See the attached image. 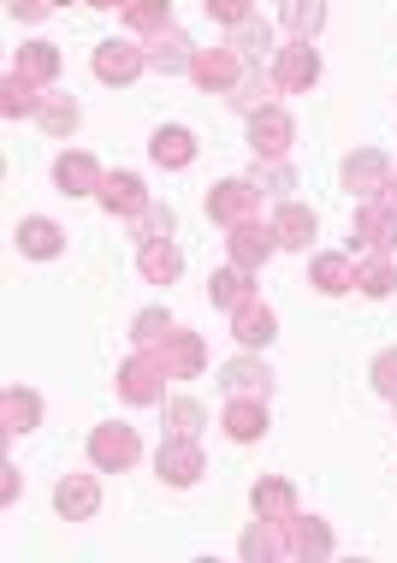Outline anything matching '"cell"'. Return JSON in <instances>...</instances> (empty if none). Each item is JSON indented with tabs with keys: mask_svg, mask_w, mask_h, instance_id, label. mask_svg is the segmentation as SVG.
<instances>
[{
	"mask_svg": "<svg viewBox=\"0 0 397 563\" xmlns=\"http://www.w3.org/2000/svg\"><path fill=\"white\" fill-rule=\"evenodd\" d=\"M166 374L155 362V350H136L131 362H119V398L125 404H166Z\"/></svg>",
	"mask_w": 397,
	"mask_h": 563,
	"instance_id": "cell-1",
	"label": "cell"
},
{
	"mask_svg": "<svg viewBox=\"0 0 397 563\" xmlns=\"http://www.w3.org/2000/svg\"><path fill=\"white\" fill-rule=\"evenodd\" d=\"M255 208H262V190H255V178H220V185L208 190V220L213 225H243L255 220Z\"/></svg>",
	"mask_w": 397,
	"mask_h": 563,
	"instance_id": "cell-2",
	"label": "cell"
},
{
	"mask_svg": "<svg viewBox=\"0 0 397 563\" xmlns=\"http://www.w3.org/2000/svg\"><path fill=\"white\" fill-rule=\"evenodd\" d=\"M136 456H143V439H136V428H119V421H107V428L89 433V463H96L101 475H125Z\"/></svg>",
	"mask_w": 397,
	"mask_h": 563,
	"instance_id": "cell-3",
	"label": "cell"
},
{
	"mask_svg": "<svg viewBox=\"0 0 397 563\" xmlns=\"http://www.w3.org/2000/svg\"><path fill=\"white\" fill-rule=\"evenodd\" d=\"M350 243H356V255H397V214L386 202H362L350 220Z\"/></svg>",
	"mask_w": 397,
	"mask_h": 563,
	"instance_id": "cell-4",
	"label": "cell"
},
{
	"mask_svg": "<svg viewBox=\"0 0 397 563\" xmlns=\"http://www.w3.org/2000/svg\"><path fill=\"white\" fill-rule=\"evenodd\" d=\"M243 54L225 42V48H196V59H190V78L208 89V96H232V89L243 84Z\"/></svg>",
	"mask_w": 397,
	"mask_h": 563,
	"instance_id": "cell-5",
	"label": "cell"
},
{
	"mask_svg": "<svg viewBox=\"0 0 397 563\" xmlns=\"http://www.w3.org/2000/svg\"><path fill=\"white\" fill-rule=\"evenodd\" d=\"M297 143V119L273 101V108L262 113H250V148H255V161H285V148Z\"/></svg>",
	"mask_w": 397,
	"mask_h": 563,
	"instance_id": "cell-6",
	"label": "cell"
},
{
	"mask_svg": "<svg viewBox=\"0 0 397 563\" xmlns=\"http://www.w3.org/2000/svg\"><path fill=\"white\" fill-rule=\"evenodd\" d=\"M273 250H279L273 220H243V225H232V238H225V255H232L238 267H250V273H262L273 262Z\"/></svg>",
	"mask_w": 397,
	"mask_h": 563,
	"instance_id": "cell-7",
	"label": "cell"
},
{
	"mask_svg": "<svg viewBox=\"0 0 397 563\" xmlns=\"http://www.w3.org/2000/svg\"><path fill=\"white\" fill-rule=\"evenodd\" d=\"M155 362L173 379H196L202 374V362H208V344H202V332H185V327H173L166 339L155 344Z\"/></svg>",
	"mask_w": 397,
	"mask_h": 563,
	"instance_id": "cell-8",
	"label": "cell"
},
{
	"mask_svg": "<svg viewBox=\"0 0 397 563\" xmlns=\"http://www.w3.org/2000/svg\"><path fill=\"white\" fill-rule=\"evenodd\" d=\"M148 71V48H136V42H101L96 48V78L101 84H113V89H125V84H136Z\"/></svg>",
	"mask_w": 397,
	"mask_h": 563,
	"instance_id": "cell-9",
	"label": "cell"
},
{
	"mask_svg": "<svg viewBox=\"0 0 397 563\" xmlns=\"http://www.w3.org/2000/svg\"><path fill=\"white\" fill-rule=\"evenodd\" d=\"M155 468H161V481H166V486H196L208 463H202V445H196V439L166 433V445H161V456H155Z\"/></svg>",
	"mask_w": 397,
	"mask_h": 563,
	"instance_id": "cell-10",
	"label": "cell"
},
{
	"mask_svg": "<svg viewBox=\"0 0 397 563\" xmlns=\"http://www.w3.org/2000/svg\"><path fill=\"white\" fill-rule=\"evenodd\" d=\"M96 202H101L113 220H136L148 202H155V196L143 190V178H136V173H107L101 190H96Z\"/></svg>",
	"mask_w": 397,
	"mask_h": 563,
	"instance_id": "cell-11",
	"label": "cell"
},
{
	"mask_svg": "<svg viewBox=\"0 0 397 563\" xmlns=\"http://www.w3.org/2000/svg\"><path fill=\"white\" fill-rule=\"evenodd\" d=\"M12 243H19V255H30V262H54V255L66 250V225L48 220V214H24Z\"/></svg>",
	"mask_w": 397,
	"mask_h": 563,
	"instance_id": "cell-12",
	"label": "cell"
},
{
	"mask_svg": "<svg viewBox=\"0 0 397 563\" xmlns=\"http://www.w3.org/2000/svg\"><path fill=\"white\" fill-rule=\"evenodd\" d=\"M190 59H196V48H190L185 30L166 24V30H155V36H148V71H161V78H185Z\"/></svg>",
	"mask_w": 397,
	"mask_h": 563,
	"instance_id": "cell-13",
	"label": "cell"
},
{
	"mask_svg": "<svg viewBox=\"0 0 397 563\" xmlns=\"http://www.w3.org/2000/svg\"><path fill=\"white\" fill-rule=\"evenodd\" d=\"M273 78H279V89H315L320 84V54L309 48V42L273 48Z\"/></svg>",
	"mask_w": 397,
	"mask_h": 563,
	"instance_id": "cell-14",
	"label": "cell"
},
{
	"mask_svg": "<svg viewBox=\"0 0 397 563\" xmlns=\"http://www.w3.org/2000/svg\"><path fill=\"white\" fill-rule=\"evenodd\" d=\"M220 386H225V398H273V374H267L262 356L225 362V368H220Z\"/></svg>",
	"mask_w": 397,
	"mask_h": 563,
	"instance_id": "cell-15",
	"label": "cell"
},
{
	"mask_svg": "<svg viewBox=\"0 0 397 563\" xmlns=\"http://www.w3.org/2000/svg\"><path fill=\"white\" fill-rule=\"evenodd\" d=\"M232 339L243 350H267L273 339H279V321H273V309H267L262 297H250L243 309H232Z\"/></svg>",
	"mask_w": 397,
	"mask_h": 563,
	"instance_id": "cell-16",
	"label": "cell"
},
{
	"mask_svg": "<svg viewBox=\"0 0 397 563\" xmlns=\"http://www.w3.org/2000/svg\"><path fill=\"white\" fill-rule=\"evenodd\" d=\"M54 510L66 516V522H89V516L101 510V486L96 475H66L54 486Z\"/></svg>",
	"mask_w": 397,
	"mask_h": 563,
	"instance_id": "cell-17",
	"label": "cell"
},
{
	"mask_svg": "<svg viewBox=\"0 0 397 563\" xmlns=\"http://www.w3.org/2000/svg\"><path fill=\"white\" fill-rule=\"evenodd\" d=\"M136 273H143L148 285H173L178 273H185V255H178L173 238H148V243H136Z\"/></svg>",
	"mask_w": 397,
	"mask_h": 563,
	"instance_id": "cell-18",
	"label": "cell"
},
{
	"mask_svg": "<svg viewBox=\"0 0 397 563\" xmlns=\"http://www.w3.org/2000/svg\"><path fill=\"white\" fill-rule=\"evenodd\" d=\"M220 428L238 439V445H255L267 433V398H225V416Z\"/></svg>",
	"mask_w": 397,
	"mask_h": 563,
	"instance_id": "cell-19",
	"label": "cell"
},
{
	"mask_svg": "<svg viewBox=\"0 0 397 563\" xmlns=\"http://www.w3.org/2000/svg\"><path fill=\"white\" fill-rule=\"evenodd\" d=\"M285 552L291 558H332V528L320 522V516H291L285 522Z\"/></svg>",
	"mask_w": 397,
	"mask_h": 563,
	"instance_id": "cell-20",
	"label": "cell"
},
{
	"mask_svg": "<svg viewBox=\"0 0 397 563\" xmlns=\"http://www.w3.org/2000/svg\"><path fill=\"white\" fill-rule=\"evenodd\" d=\"M386 178H392V161L379 155V148H356V155L344 161V185H350V190H362V202H374Z\"/></svg>",
	"mask_w": 397,
	"mask_h": 563,
	"instance_id": "cell-21",
	"label": "cell"
},
{
	"mask_svg": "<svg viewBox=\"0 0 397 563\" xmlns=\"http://www.w3.org/2000/svg\"><path fill=\"white\" fill-rule=\"evenodd\" d=\"M101 178H107V173L84 155V148H71V155H59V161H54V185L66 190V196H96V190H101Z\"/></svg>",
	"mask_w": 397,
	"mask_h": 563,
	"instance_id": "cell-22",
	"label": "cell"
},
{
	"mask_svg": "<svg viewBox=\"0 0 397 563\" xmlns=\"http://www.w3.org/2000/svg\"><path fill=\"white\" fill-rule=\"evenodd\" d=\"M0 428L7 433H36L42 428V398L30 386H7L0 391Z\"/></svg>",
	"mask_w": 397,
	"mask_h": 563,
	"instance_id": "cell-23",
	"label": "cell"
},
{
	"mask_svg": "<svg viewBox=\"0 0 397 563\" xmlns=\"http://www.w3.org/2000/svg\"><path fill=\"white\" fill-rule=\"evenodd\" d=\"M148 155H155V166H166V173H185V166L196 161V136L185 125H161L155 136H148Z\"/></svg>",
	"mask_w": 397,
	"mask_h": 563,
	"instance_id": "cell-24",
	"label": "cell"
},
{
	"mask_svg": "<svg viewBox=\"0 0 397 563\" xmlns=\"http://www.w3.org/2000/svg\"><path fill=\"white\" fill-rule=\"evenodd\" d=\"M273 232H279V250H309L315 232H320V220H315V208L285 202L279 214H273Z\"/></svg>",
	"mask_w": 397,
	"mask_h": 563,
	"instance_id": "cell-25",
	"label": "cell"
},
{
	"mask_svg": "<svg viewBox=\"0 0 397 563\" xmlns=\"http://www.w3.org/2000/svg\"><path fill=\"white\" fill-rule=\"evenodd\" d=\"M250 505H255V516H267V522H291L297 516V486L291 481H255Z\"/></svg>",
	"mask_w": 397,
	"mask_h": 563,
	"instance_id": "cell-26",
	"label": "cell"
},
{
	"mask_svg": "<svg viewBox=\"0 0 397 563\" xmlns=\"http://www.w3.org/2000/svg\"><path fill=\"white\" fill-rule=\"evenodd\" d=\"M238 558H250V563L291 558V552H285V522H267V516H255V522H250V534L238 540Z\"/></svg>",
	"mask_w": 397,
	"mask_h": 563,
	"instance_id": "cell-27",
	"label": "cell"
},
{
	"mask_svg": "<svg viewBox=\"0 0 397 563\" xmlns=\"http://www.w3.org/2000/svg\"><path fill=\"white\" fill-rule=\"evenodd\" d=\"M309 285L320 297H344L350 285H356V267H350V255H315V262H309Z\"/></svg>",
	"mask_w": 397,
	"mask_h": 563,
	"instance_id": "cell-28",
	"label": "cell"
},
{
	"mask_svg": "<svg viewBox=\"0 0 397 563\" xmlns=\"http://www.w3.org/2000/svg\"><path fill=\"white\" fill-rule=\"evenodd\" d=\"M208 297L213 302H220V309H243V302H250L255 297V273L250 267H220V273H213V279H208Z\"/></svg>",
	"mask_w": 397,
	"mask_h": 563,
	"instance_id": "cell-29",
	"label": "cell"
},
{
	"mask_svg": "<svg viewBox=\"0 0 397 563\" xmlns=\"http://www.w3.org/2000/svg\"><path fill=\"white\" fill-rule=\"evenodd\" d=\"M42 96H48V89H42L36 78H24V71H7V84H0V113H7V119L36 113Z\"/></svg>",
	"mask_w": 397,
	"mask_h": 563,
	"instance_id": "cell-30",
	"label": "cell"
},
{
	"mask_svg": "<svg viewBox=\"0 0 397 563\" xmlns=\"http://www.w3.org/2000/svg\"><path fill=\"white\" fill-rule=\"evenodd\" d=\"M273 89H279V78H273V71H243V84L232 89V108L250 119V113H262V108H273Z\"/></svg>",
	"mask_w": 397,
	"mask_h": 563,
	"instance_id": "cell-31",
	"label": "cell"
},
{
	"mask_svg": "<svg viewBox=\"0 0 397 563\" xmlns=\"http://www.w3.org/2000/svg\"><path fill=\"white\" fill-rule=\"evenodd\" d=\"M78 101H71V96H59V89H48V96H42V108H36V125L42 131H48V136H71V131H78Z\"/></svg>",
	"mask_w": 397,
	"mask_h": 563,
	"instance_id": "cell-32",
	"label": "cell"
},
{
	"mask_svg": "<svg viewBox=\"0 0 397 563\" xmlns=\"http://www.w3.org/2000/svg\"><path fill=\"white\" fill-rule=\"evenodd\" d=\"M356 291L362 297H392L397 291V267H392V255H362L356 262Z\"/></svg>",
	"mask_w": 397,
	"mask_h": 563,
	"instance_id": "cell-33",
	"label": "cell"
},
{
	"mask_svg": "<svg viewBox=\"0 0 397 563\" xmlns=\"http://www.w3.org/2000/svg\"><path fill=\"white\" fill-rule=\"evenodd\" d=\"M279 19H285V30H291L297 42H315L320 24H327V0H285Z\"/></svg>",
	"mask_w": 397,
	"mask_h": 563,
	"instance_id": "cell-34",
	"label": "cell"
},
{
	"mask_svg": "<svg viewBox=\"0 0 397 563\" xmlns=\"http://www.w3.org/2000/svg\"><path fill=\"white\" fill-rule=\"evenodd\" d=\"M12 71H24V78H36V84H54L59 78V48L54 42H24L19 59H12Z\"/></svg>",
	"mask_w": 397,
	"mask_h": 563,
	"instance_id": "cell-35",
	"label": "cell"
},
{
	"mask_svg": "<svg viewBox=\"0 0 397 563\" xmlns=\"http://www.w3.org/2000/svg\"><path fill=\"white\" fill-rule=\"evenodd\" d=\"M125 24L136 30V36H155V30L173 24V0H125Z\"/></svg>",
	"mask_w": 397,
	"mask_h": 563,
	"instance_id": "cell-36",
	"label": "cell"
},
{
	"mask_svg": "<svg viewBox=\"0 0 397 563\" xmlns=\"http://www.w3.org/2000/svg\"><path fill=\"white\" fill-rule=\"evenodd\" d=\"M232 48H238L243 59H262V54L273 48V24H267V19H255V12H250L243 24H232Z\"/></svg>",
	"mask_w": 397,
	"mask_h": 563,
	"instance_id": "cell-37",
	"label": "cell"
},
{
	"mask_svg": "<svg viewBox=\"0 0 397 563\" xmlns=\"http://www.w3.org/2000/svg\"><path fill=\"white\" fill-rule=\"evenodd\" d=\"M166 428L185 433V439H196V433L208 428V409L196 404V398H166Z\"/></svg>",
	"mask_w": 397,
	"mask_h": 563,
	"instance_id": "cell-38",
	"label": "cell"
},
{
	"mask_svg": "<svg viewBox=\"0 0 397 563\" xmlns=\"http://www.w3.org/2000/svg\"><path fill=\"white\" fill-rule=\"evenodd\" d=\"M131 225H136V243H148V238H173V232H178V214H173V202H148Z\"/></svg>",
	"mask_w": 397,
	"mask_h": 563,
	"instance_id": "cell-39",
	"label": "cell"
},
{
	"mask_svg": "<svg viewBox=\"0 0 397 563\" xmlns=\"http://www.w3.org/2000/svg\"><path fill=\"white\" fill-rule=\"evenodd\" d=\"M166 332H173V314H166V309H143V314L131 321V344H136V350H155Z\"/></svg>",
	"mask_w": 397,
	"mask_h": 563,
	"instance_id": "cell-40",
	"label": "cell"
},
{
	"mask_svg": "<svg viewBox=\"0 0 397 563\" xmlns=\"http://www.w3.org/2000/svg\"><path fill=\"white\" fill-rule=\"evenodd\" d=\"M255 190H262V196H291L297 190V173L285 161H262V166H255Z\"/></svg>",
	"mask_w": 397,
	"mask_h": 563,
	"instance_id": "cell-41",
	"label": "cell"
},
{
	"mask_svg": "<svg viewBox=\"0 0 397 563\" xmlns=\"http://www.w3.org/2000/svg\"><path fill=\"white\" fill-rule=\"evenodd\" d=\"M368 379H374L379 398H392V404H397V350H379L374 368H368Z\"/></svg>",
	"mask_w": 397,
	"mask_h": 563,
	"instance_id": "cell-42",
	"label": "cell"
},
{
	"mask_svg": "<svg viewBox=\"0 0 397 563\" xmlns=\"http://www.w3.org/2000/svg\"><path fill=\"white\" fill-rule=\"evenodd\" d=\"M255 12V0H208V19H220V24H243Z\"/></svg>",
	"mask_w": 397,
	"mask_h": 563,
	"instance_id": "cell-43",
	"label": "cell"
},
{
	"mask_svg": "<svg viewBox=\"0 0 397 563\" xmlns=\"http://www.w3.org/2000/svg\"><path fill=\"white\" fill-rule=\"evenodd\" d=\"M7 12H12V19H24V24H36V19H48V12H54V0H7Z\"/></svg>",
	"mask_w": 397,
	"mask_h": 563,
	"instance_id": "cell-44",
	"label": "cell"
},
{
	"mask_svg": "<svg viewBox=\"0 0 397 563\" xmlns=\"http://www.w3.org/2000/svg\"><path fill=\"white\" fill-rule=\"evenodd\" d=\"M12 498H19V468H0V505H12Z\"/></svg>",
	"mask_w": 397,
	"mask_h": 563,
	"instance_id": "cell-45",
	"label": "cell"
},
{
	"mask_svg": "<svg viewBox=\"0 0 397 563\" xmlns=\"http://www.w3.org/2000/svg\"><path fill=\"white\" fill-rule=\"evenodd\" d=\"M374 202H386V208H392V214H397V173L386 178V185H379V196H374Z\"/></svg>",
	"mask_w": 397,
	"mask_h": 563,
	"instance_id": "cell-46",
	"label": "cell"
},
{
	"mask_svg": "<svg viewBox=\"0 0 397 563\" xmlns=\"http://www.w3.org/2000/svg\"><path fill=\"white\" fill-rule=\"evenodd\" d=\"M89 7H125V0H89Z\"/></svg>",
	"mask_w": 397,
	"mask_h": 563,
	"instance_id": "cell-47",
	"label": "cell"
}]
</instances>
